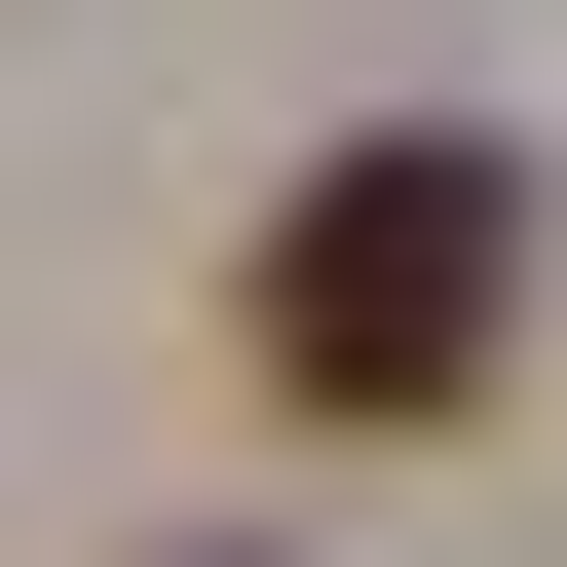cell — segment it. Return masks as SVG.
<instances>
[{
	"instance_id": "1",
	"label": "cell",
	"mask_w": 567,
	"mask_h": 567,
	"mask_svg": "<svg viewBox=\"0 0 567 567\" xmlns=\"http://www.w3.org/2000/svg\"><path fill=\"white\" fill-rule=\"evenodd\" d=\"M492 303H529V189L454 114H379V152L265 189V379L303 416H492Z\"/></svg>"
}]
</instances>
